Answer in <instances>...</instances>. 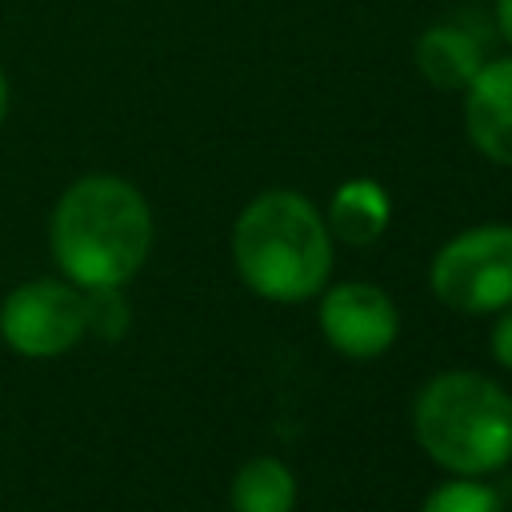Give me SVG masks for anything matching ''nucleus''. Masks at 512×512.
<instances>
[{
    "label": "nucleus",
    "instance_id": "7ed1b4c3",
    "mask_svg": "<svg viewBox=\"0 0 512 512\" xmlns=\"http://www.w3.org/2000/svg\"><path fill=\"white\" fill-rule=\"evenodd\" d=\"M416 440L460 476H480L512 456V396L480 372H444L416 400Z\"/></svg>",
    "mask_w": 512,
    "mask_h": 512
},
{
    "label": "nucleus",
    "instance_id": "4468645a",
    "mask_svg": "<svg viewBox=\"0 0 512 512\" xmlns=\"http://www.w3.org/2000/svg\"><path fill=\"white\" fill-rule=\"evenodd\" d=\"M496 24H500V36L512 44V0H496Z\"/></svg>",
    "mask_w": 512,
    "mask_h": 512
},
{
    "label": "nucleus",
    "instance_id": "1a4fd4ad",
    "mask_svg": "<svg viewBox=\"0 0 512 512\" xmlns=\"http://www.w3.org/2000/svg\"><path fill=\"white\" fill-rule=\"evenodd\" d=\"M324 224L344 244H372L388 224V192L376 180H348L336 188Z\"/></svg>",
    "mask_w": 512,
    "mask_h": 512
},
{
    "label": "nucleus",
    "instance_id": "9d476101",
    "mask_svg": "<svg viewBox=\"0 0 512 512\" xmlns=\"http://www.w3.org/2000/svg\"><path fill=\"white\" fill-rule=\"evenodd\" d=\"M292 500H296L292 472L272 456L248 460L232 480L236 512H292Z\"/></svg>",
    "mask_w": 512,
    "mask_h": 512
},
{
    "label": "nucleus",
    "instance_id": "39448f33",
    "mask_svg": "<svg viewBox=\"0 0 512 512\" xmlns=\"http://www.w3.org/2000/svg\"><path fill=\"white\" fill-rule=\"evenodd\" d=\"M84 336V292L72 280H24L0 304V340L28 360H52Z\"/></svg>",
    "mask_w": 512,
    "mask_h": 512
},
{
    "label": "nucleus",
    "instance_id": "f03ea898",
    "mask_svg": "<svg viewBox=\"0 0 512 512\" xmlns=\"http://www.w3.org/2000/svg\"><path fill=\"white\" fill-rule=\"evenodd\" d=\"M232 256L256 296L288 304L320 292L332 268V240L328 224L300 192L272 188L240 212Z\"/></svg>",
    "mask_w": 512,
    "mask_h": 512
},
{
    "label": "nucleus",
    "instance_id": "ddd939ff",
    "mask_svg": "<svg viewBox=\"0 0 512 512\" xmlns=\"http://www.w3.org/2000/svg\"><path fill=\"white\" fill-rule=\"evenodd\" d=\"M492 352L504 368H512V308H504V316L492 328Z\"/></svg>",
    "mask_w": 512,
    "mask_h": 512
},
{
    "label": "nucleus",
    "instance_id": "20e7f679",
    "mask_svg": "<svg viewBox=\"0 0 512 512\" xmlns=\"http://www.w3.org/2000/svg\"><path fill=\"white\" fill-rule=\"evenodd\" d=\"M432 292L456 312H500L512 304V228L484 224L448 240L432 260Z\"/></svg>",
    "mask_w": 512,
    "mask_h": 512
},
{
    "label": "nucleus",
    "instance_id": "0eeeda50",
    "mask_svg": "<svg viewBox=\"0 0 512 512\" xmlns=\"http://www.w3.org/2000/svg\"><path fill=\"white\" fill-rule=\"evenodd\" d=\"M464 128L476 152L512 168V56L484 60L464 88Z\"/></svg>",
    "mask_w": 512,
    "mask_h": 512
},
{
    "label": "nucleus",
    "instance_id": "f257e3e1",
    "mask_svg": "<svg viewBox=\"0 0 512 512\" xmlns=\"http://www.w3.org/2000/svg\"><path fill=\"white\" fill-rule=\"evenodd\" d=\"M48 244L76 288H120L140 272L152 248L148 200L120 176H80L52 208Z\"/></svg>",
    "mask_w": 512,
    "mask_h": 512
},
{
    "label": "nucleus",
    "instance_id": "9b49d317",
    "mask_svg": "<svg viewBox=\"0 0 512 512\" xmlns=\"http://www.w3.org/2000/svg\"><path fill=\"white\" fill-rule=\"evenodd\" d=\"M128 328V304L120 288H84V332L100 340H120Z\"/></svg>",
    "mask_w": 512,
    "mask_h": 512
},
{
    "label": "nucleus",
    "instance_id": "2eb2a0df",
    "mask_svg": "<svg viewBox=\"0 0 512 512\" xmlns=\"http://www.w3.org/2000/svg\"><path fill=\"white\" fill-rule=\"evenodd\" d=\"M4 116H8V80L0 72V124H4Z\"/></svg>",
    "mask_w": 512,
    "mask_h": 512
},
{
    "label": "nucleus",
    "instance_id": "6e6552de",
    "mask_svg": "<svg viewBox=\"0 0 512 512\" xmlns=\"http://www.w3.org/2000/svg\"><path fill=\"white\" fill-rule=\"evenodd\" d=\"M480 64H484L480 36L472 28H464V24H456V20L432 24L416 40V68L440 92H464L468 80L480 72Z\"/></svg>",
    "mask_w": 512,
    "mask_h": 512
},
{
    "label": "nucleus",
    "instance_id": "f8f14e48",
    "mask_svg": "<svg viewBox=\"0 0 512 512\" xmlns=\"http://www.w3.org/2000/svg\"><path fill=\"white\" fill-rule=\"evenodd\" d=\"M420 512H504L500 508V496L488 488V484H472V480H452V484H440Z\"/></svg>",
    "mask_w": 512,
    "mask_h": 512
},
{
    "label": "nucleus",
    "instance_id": "423d86ee",
    "mask_svg": "<svg viewBox=\"0 0 512 512\" xmlns=\"http://www.w3.org/2000/svg\"><path fill=\"white\" fill-rule=\"evenodd\" d=\"M320 328L336 352L368 360L396 340V304L372 284H340L320 300Z\"/></svg>",
    "mask_w": 512,
    "mask_h": 512
}]
</instances>
